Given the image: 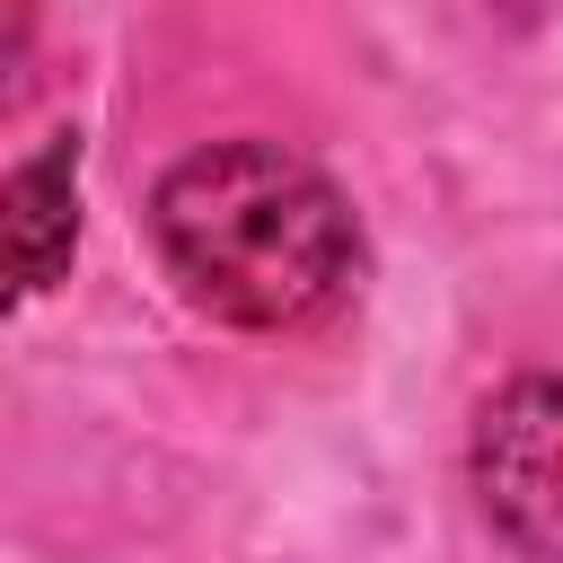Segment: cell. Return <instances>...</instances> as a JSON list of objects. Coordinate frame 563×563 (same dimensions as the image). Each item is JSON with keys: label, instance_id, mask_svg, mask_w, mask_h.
<instances>
[{"label": "cell", "instance_id": "6da1fadb", "mask_svg": "<svg viewBox=\"0 0 563 563\" xmlns=\"http://www.w3.org/2000/svg\"><path fill=\"white\" fill-rule=\"evenodd\" d=\"M150 238L176 290L246 334H282L352 282V211L282 141H211L176 158L150 194Z\"/></svg>", "mask_w": 563, "mask_h": 563}, {"label": "cell", "instance_id": "7a4b0ae2", "mask_svg": "<svg viewBox=\"0 0 563 563\" xmlns=\"http://www.w3.org/2000/svg\"><path fill=\"white\" fill-rule=\"evenodd\" d=\"M466 475L501 545L563 563V369H528L475 413Z\"/></svg>", "mask_w": 563, "mask_h": 563}, {"label": "cell", "instance_id": "3957f363", "mask_svg": "<svg viewBox=\"0 0 563 563\" xmlns=\"http://www.w3.org/2000/svg\"><path fill=\"white\" fill-rule=\"evenodd\" d=\"M0 202H9V282L26 299L70 264V238H79V141L53 132L35 158H18Z\"/></svg>", "mask_w": 563, "mask_h": 563}]
</instances>
